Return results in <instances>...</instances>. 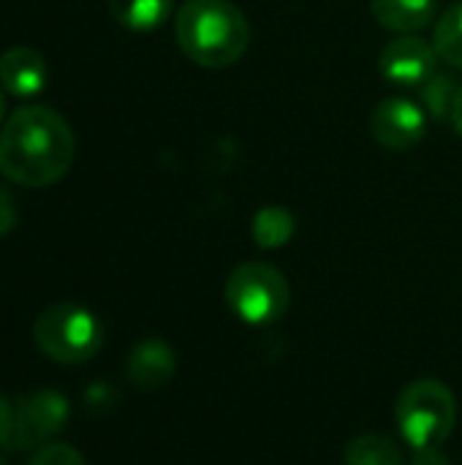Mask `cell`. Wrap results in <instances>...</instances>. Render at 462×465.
I'll use <instances>...</instances> for the list:
<instances>
[{
  "instance_id": "1",
  "label": "cell",
  "mask_w": 462,
  "mask_h": 465,
  "mask_svg": "<svg viewBox=\"0 0 462 465\" xmlns=\"http://www.w3.org/2000/svg\"><path fill=\"white\" fill-rule=\"evenodd\" d=\"M76 155L68 120L49 106H19L0 128V174L22 188L60 183Z\"/></svg>"
},
{
  "instance_id": "2",
  "label": "cell",
  "mask_w": 462,
  "mask_h": 465,
  "mask_svg": "<svg viewBox=\"0 0 462 465\" xmlns=\"http://www.w3.org/2000/svg\"><path fill=\"white\" fill-rule=\"evenodd\" d=\"M174 38L196 65L226 68L245 54L251 27L245 14L229 0H185L174 16Z\"/></svg>"
},
{
  "instance_id": "3",
  "label": "cell",
  "mask_w": 462,
  "mask_h": 465,
  "mask_svg": "<svg viewBox=\"0 0 462 465\" xmlns=\"http://www.w3.org/2000/svg\"><path fill=\"white\" fill-rule=\"evenodd\" d=\"M395 422L408 447L436 450L455 433L457 401L438 379L411 381L395 403Z\"/></svg>"
},
{
  "instance_id": "4",
  "label": "cell",
  "mask_w": 462,
  "mask_h": 465,
  "mask_svg": "<svg viewBox=\"0 0 462 465\" xmlns=\"http://www.w3.org/2000/svg\"><path fill=\"white\" fill-rule=\"evenodd\" d=\"M35 346L60 365H82L103 346L101 322L76 302L49 305L33 324Z\"/></svg>"
},
{
  "instance_id": "5",
  "label": "cell",
  "mask_w": 462,
  "mask_h": 465,
  "mask_svg": "<svg viewBox=\"0 0 462 465\" xmlns=\"http://www.w3.org/2000/svg\"><path fill=\"white\" fill-rule=\"evenodd\" d=\"M289 300L291 289L286 275L264 262H245L226 281V305L240 322L253 327L278 322L289 311Z\"/></svg>"
},
{
  "instance_id": "6",
  "label": "cell",
  "mask_w": 462,
  "mask_h": 465,
  "mask_svg": "<svg viewBox=\"0 0 462 465\" xmlns=\"http://www.w3.org/2000/svg\"><path fill=\"white\" fill-rule=\"evenodd\" d=\"M71 420V403L57 390H35L14 403V433L8 450L35 452L49 444Z\"/></svg>"
},
{
  "instance_id": "7",
  "label": "cell",
  "mask_w": 462,
  "mask_h": 465,
  "mask_svg": "<svg viewBox=\"0 0 462 465\" xmlns=\"http://www.w3.org/2000/svg\"><path fill=\"white\" fill-rule=\"evenodd\" d=\"M428 120L430 117L422 104L403 98V95H392V98H384L373 109L370 134L381 147L392 153H408L425 139Z\"/></svg>"
},
{
  "instance_id": "8",
  "label": "cell",
  "mask_w": 462,
  "mask_h": 465,
  "mask_svg": "<svg viewBox=\"0 0 462 465\" xmlns=\"http://www.w3.org/2000/svg\"><path fill=\"white\" fill-rule=\"evenodd\" d=\"M436 60H438L436 46L419 38L417 33H411V35H400L389 41L381 49L378 71L389 84L414 90V87H422L433 76Z\"/></svg>"
},
{
  "instance_id": "9",
  "label": "cell",
  "mask_w": 462,
  "mask_h": 465,
  "mask_svg": "<svg viewBox=\"0 0 462 465\" xmlns=\"http://www.w3.org/2000/svg\"><path fill=\"white\" fill-rule=\"evenodd\" d=\"M177 373V354L174 349L161 338H144L139 341L125 362L128 381L142 392H155L166 387Z\"/></svg>"
},
{
  "instance_id": "10",
  "label": "cell",
  "mask_w": 462,
  "mask_h": 465,
  "mask_svg": "<svg viewBox=\"0 0 462 465\" xmlns=\"http://www.w3.org/2000/svg\"><path fill=\"white\" fill-rule=\"evenodd\" d=\"M49 82V68L41 52L33 46H11L0 54V87L8 95H38Z\"/></svg>"
},
{
  "instance_id": "11",
  "label": "cell",
  "mask_w": 462,
  "mask_h": 465,
  "mask_svg": "<svg viewBox=\"0 0 462 465\" xmlns=\"http://www.w3.org/2000/svg\"><path fill=\"white\" fill-rule=\"evenodd\" d=\"M370 11L381 27L411 35L436 19V0H370Z\"/></svg>"
},
{
  "instance_id": "12",
  "label": "cell",
  "mask_w": 462,
  "mask_h": 465,
  "mask_svg": "<svg viewBox=\"0 0 462 465\" xmlns=\"http://www.w3.org/2000/svg\"><path fill=\"white\" fill-rule=\"evenodd\" d=\"M106 5L114 22L136 33L161 27L174 11V0H106Z\"/></svg>"
},
{
  "instance_id": "13",
  "label": "cell",
  "mask_w": 462,
  "mask_h": 465,
  "mask_svg": "<svg viewBox=\"0 0 462 465\" xmlns=\"http://www.w3.org/2000/svg\"><path fill=\"white\" fill-rule=\"evenodd\" d=\"M253 240L259 248L264 251H275V248H283L291 242L294 232H297V221L294 215L286 210V207H264L253 215Z\"/></svg>"
},
{
  "instance_id": "14",
  "label": "cell",
  "mask_w": 462,
  "mask_h": 465,
  "mask_svg": "<svg viewBox=\"0 0 462 465\" xmlns=\"http://www.w3.org/2000/svg\"><path fill=\"white\" fill-rule=\"evenodd\" d=\"M343 465H403V452L389 436L365 433L349 441Z\"/></svg>"
},
{
  "instance_id": "15",
  "label": "cell",
  "mask_w": 462,
  "mask_h": 465,
  "mask_svg": "<svg viewBox=\"0 0 462 465\" xmlns=\"http://www.w3.org/2000/svg\"><path fill=\"white\" fill-rule=\"evenodd\" d=\"M457 90H460V82L455 79V74L436 68L433 76L419 87V101H422L428 117H436V120L449 117L455 98H457Z\"/></svg>"
},
{
  "instance_id": "16",
  "label": "cell",
  "mask_w": 462,
  "mask_h": 465,
  "mask_svg": "<svg viewBox=\"0 0 462 465\" xmlns=\"http://www.w3.org/2000/svg\"><path fill=\"white\" fill-rule=\"evenodd\" d=\"M433 46L447 65L462 71V3L441 14L433 30Z\"/></svg>"
},
{
  "instance_id": "17",
  "label": "cell",
  "mask_w": 462,
  "mask_h": 465,
  "mask_svg": "<svg viewBox=\"0 0 462 465\" xmlns=\"http://www.w3.org/2000/svg\"><path fill=\"white\" fill-rule=\"evenodd\" d=\"M27 465H87L84 455L79 450H74L71 444L63 441H49L41 450L33 452Z\"/></svg>"
},
{
  "instance_id": "18",
  "label": "cell",
  "mask_w": 462,
  "mask_h": 465,
  "mask_svg": "<svg viewBox=\"0 0 462 465\" xmlns=\"http://www.w3.org/2000/svg\"><path fill=\"white\" fill-rule=\"evenodd\" d=\"M16 221H19L16 199H14V193L5 185H0V237L11 234L14 226H16Z\"/></svg>"
},
{
  "instance_id": "19",
  "label": "cell",
  "mask_w": 462,
  "mask_h": 465,
  "mask_svg": "<svg viewBox=\"0 0 462 465\" xmlns=\"http://www.w3.org/2000/svg\"><path fill=\"white\" fill-rule=\"evenodd\" d=\"M11 433H14V403L0 392V447L8 450Z\"/></svg>"
},
{
  "instance_id": "20",
  "label": "cell",
  "mask_w": 462,
  "mask_h": 465,
  "mask_svg": "<svg viewBox=\"0 0 462 465\" xmlns=\"http://www.w3.org/2000/svg\"><path fill=\"white\" fill-rule=\"evenodd\" d=\"M411 465H452L449 458L436 447V450H417V458Z\"/></svg>"
},
{
  "instance_id": "21",
  "label": "cell",
  "mask_w": 462,
  "mask_h": 465,
  "mask_svg": "<svg viewBox=\"0 0 462 465\" xmlns=\"http://www.w3.org/2000/svg\"><path fill=\"white\" fill-rule=\"evenodd\" d=\"M112 401V390L106 387V384H95V387H90L87 390V403L95 409V406H101V403H109Z\"/></svg>"
},
{
  "instance_id": "22",
  "label": "cell",
  "mask_w": 462,
  "mask_h": 465,
  "mask_svg": "<svg viewBox=\"0 0 462 465\" xmlns=\"http://www.w3.org/2000/svg\"><path fill=\"white\" fill-rule=\"evenodd\" d=\"M449 120H452V125H455V131L462 136V84L460 90H457V98H455V106H452V114H449Z\"/></svg>"
},
{
  "instance_id": "23",
  "label": "cell",
  "mask_w": 462,
  "mask_h": 465,
  "mask_svg": "<svg viewBox=\"0 0 462 465\" xmlns=\"http://www.w3.org/2000/svg\"><path fill=\"white\" fill-rule=\"evenodd\" d=\"M5 123V93L0 90V125Z\"/></svg>"
},
{
  "instance_id": "24",
  "label": "cell",
  "mask_w": 462,
  "mask_h": 465,
  "mask_svg": "<svg viewBox=\"0 0 462 465\" xmlns=\"http://www.w3.org/2000/svg\"><path fill=\"white\" fill-rule=\"evenodd\" d=\"M0 465H5V460H3V458H0Z\"/></svg>"
}]
</instances>
